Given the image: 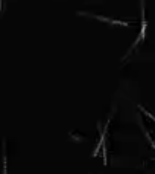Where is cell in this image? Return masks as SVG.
Returning a JSON list of instances; mask_svg holds the SVG:
<instances>
[{
    "label": "cell",
    "instance_id": "7a4b0ae2",
    "mask_svg": "<svg viewBox=\"0 0 155 174\" xmlns=\"http://www.w3.org/2000/svg\"><path fill=\"white\" fill-rule=\"evenodd\" d=\"M0 12H2V0H0Z\"/></svg>",
    "mask_w": 155,
    "mask_h": 174
},
{
    "label": "cell",
    "instance_id": "6da1fadb",
    "mask_svg": "<svg viewBox=\"0 0 155 174\" xmlns=\"http://www.w3.org/2000/svg\"><path fill=\"white\" fill-rule=\"evenodd\" d=\"M3 174H8V169H6V153H5V142H3Z\"/></svg>",
    "mask_w": 155,
    "mask_h": 174
}]
</instances>
